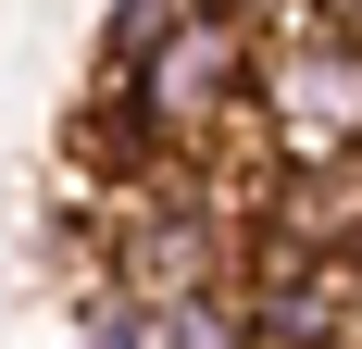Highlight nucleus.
<instances>
[{
    "mask_svg": "<svg viewBox=\"0 0 362 349\" xmlns=\"http://www.w3.org/2000/svg\"><path fill=\"white\" fill-rule=\"evenodd\" d=\"M250 150L262 162H362V37L313 25V13H288L262 37V63H250Z\"/></svg>",
    "mask_w": 362,
    "mask_h": 349,
    "instance_id": "nucleus-1",
    "label": "nucleus"
},
{
    "mask_svg": "<svg viewBox=\"0 0 362 349\" xmlns=\"http://www.w3.org/2000/svg\"><path fill=\"white\" fill-rule=\"evenodd\" d=\"M313 25H337V37H362V0H300Z\"/></svg>",
    "mask_w": 362,
    "mask_h": 349,
    "instance_id": "nucleus-4",
    "label": "nucleus"
},
{
    "mask_svg": "<svg viewBox=\"0 0 362 349\" xmlns=\"http://www.w3.org/2000/svg\"><path fill=\"white\" fill-rule=\"evenodd\" d=\"M63 162L88 174V187H100V212L112 200H150V187H175V150L150 138V112L125 100V75H88V100H75V138H63Z\"/></svg>",
    "mask_w": 362,
    "mask_h": 349,
    "instance_id": "nucleus-2",
    "label": "nucleus"
},
{
    "mask_svg": "<svg viewBox=\"0 0 362 349\" xmlns=\"http://www.w3.org/2000/svg\"><path fill=\"white\" fill-rule=\"evenodd\" d=\"M187 13H200V0H112V13H100V75H138Z\"/></svg>",
    "mask_w": 362,
    "mask_h": 349,
    "instance_id": "nucleus-3",
    "label": "nucleus"
}]
</instances>
